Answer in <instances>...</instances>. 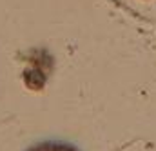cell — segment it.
I'll list each match as a JSON object with an SVG mask.
<instances>
[{
    "mask_svg": "<svg viewBox=\"0 0 156 151\" xmlns=\"http://www.w3.org/2000/svg\"><path fill=\"white\" fill-rule=\"evenodd\" d=\"M26 151H78L75 146L66 142H40L37 146H31Z\"/></svg>",
    "mask_w": 156,
    "mask_h": 151,
    "instance_id": "obj_1",
    "label": "cell"
}]
</instances>
